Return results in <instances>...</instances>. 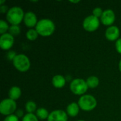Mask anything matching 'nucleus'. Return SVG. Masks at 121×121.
I'll list each match as a JSON object with an SVG mask.
<instances>
[{
	"instance_id": "412c9836",
	"label": "nucleus",
	"mask_w": 121,
	"mask_h": 121,
	"mask_svg": "<svg viewBox=\"0 0 121 121\" xmlns=\"http://www.w3.org/2000/svg\"><path fill=\"white\" fill-rule=\"evenodd\" d=\"M8 23L4 21V20H1L0 21V33L1 35H3L4 33H6L7 31H9V29Z\"/></svg>"
},
{
	"instance_id": "39448f33",
	"label": "nucleus",
	"mask_w": 121,
	"mask_h": 121,
	"mask_svg": "<svg viewBox=\"0 0 121 121\" xmlns=\"http://www.w3.org/2000/svg\"><path fill=\"white\" fill-rule=\"evenodd\" d=\"M13 65L18 71L26 72L30 67V61L26 55L18 54L13 60Z\"/></svg>"
},
{
	"instance_id": "2eb2a0df",
	"label": "nucleus",
	"mask_w": 121,
	"mask_h": 121,
	"mask_svg": "<svg viewBox=\"0 0 121 121\" xmlns=\"http://www.w3.org/2000/svg\"><path fill=\"white\" fill-rule=\"evenodd\" d=\"M21 89L16 86H12L9 91V99L13 100V101H16L17 99H18L21 96Z\"/></svg>"
},
{
	"instance_id": "f03ea898",
	"label": "nucleus",
	"mask_w": 121,
	"mask_h": 121,
	"mask_svg": "<svg viewBox=\"0 0 121 121\" xmlns=\"http://www.w3.org/2000/svg\"><path fill=\"white\" fill-rule=\"evenodd\" d=\"M24 11L19 6H13L10 8L6 13V20L11 23V25L19 26V24L23 21Z\"/></svg>"
},
{
	"instance_id": "7c9ffc66",
	"label": "nucleus",
	"mask_w": 121,
	"mask_h": 121,
	"mask_svg": "<svg viewBox=\"0 0 121 121\" xmlns=\"http://www.w3.org/2000/svg\"><path fill=\"white\" fill-rule=\"evenodd\" d=\"M4 2H5V1H4V0H1V1H0V5H1V6H2V5H3V4H4Z\"/></svg>"
},
{
	"instance_id": "4be33fe9",
	"label": "nucleus",
	"mask_w": 121,
	"mask_h": 121,
	"mask_svg": "<svg viewBox=\"0 0 121 121\" xmlns=\"http://www.w3.org/2000/svg\"><path fill=\"white\" fill-rule=\"evenodd\" d=\"M38 120L39 119L34 113H26L23 116L22 121H39Z\"/></svg>"
},
{
	"instance_id": "423d86ee",
	"label": "nucleus",
	"mask_w": 121,
	"mask_h": 121,
	"mask_svg": "<svg viewBox=\"0 0 121 121\" xmlns=\"http://www.w3.org/2000/svg\"><path fill=\"white\" fill-rule=\"evenodd\" d=\"M17 104L16 101L11 99H5L0 103V113L3 116H10L16 113Z\"/></svg>"
},
{
	"instance_id": "4468645a",
	"label": "nucleus",
	"mask_w": 121,
	"mask_h": 121,
	"mask_svg": "<svg viewBox=\"0 0 121 121\" xmlns=\"http://www.w3.org/2000/svg\"><path fill=\"white\" fill-rule=\"evenodd\" d=\"M79 109L80 108L78 103L72 102L67 106L66 113L70 117H76L79 113Z\"/></svg>"
},
{
	"instance_id": "ddd939ff",
	"label": "nucleus",
	"mask_w": 121,
	"mask_h": 121,
	"mask_svg": "<svg viewBox=\"0 0 121 121\" xmlns=\"http://www.w3.org/2000/svg\"><path fill=\"white\" fill-rule=\"evenodd\" d=\"M52 84L53 86L57 89L63 88L66 84V79L65 77L60 74L55 75L52 79Z\"/></svg>"
},
{
	"instance_id": "c756f323",
	"label": "nucleus",
	"mask_w": 121,
	"mask_h": 121,
	"mask_svg": "<svg viewBox=\"0 0 121 121\" xmlns=\"http://www.w3.org/2000/svg\"><path fill=\"white\" fill-rule=\"evenodd\" d=\"M118 67H119V70H120V72H121V60H120V62H119Z\"/></svg>"
},
{
	"instance_id": "f8f14e48",
	"label": "nucleus",
	"mask_w": 121,
	"mask_h": 121,
	"mask_svg": "<svg viewBox=\"0 0 121 121\" xmlns=\"http://www.w3.org/2000/svg\"><path fill=\"white\" fill-rule=\"evenodd\" d=\"M23 22L28 28H33L34 27L35 28L38 21L36 15L33 11H28L25 13Z\"/></svg>"
},
{
	"instance_id": "9d476101",
	"label": "nucleus",
	"mask_w": 121,
	"mask_h": 121,
	"mask_svg": "<svg viewBox=\"0 0 121 121\" xmlns=\"http://www.w3.org/2000/svg\"><path fill=\"white\" fill-rule=\"evenodd\" d=\"M120 30L116 26H109L105 32V37L109 41H116L119 39Z\"/></svg>"
},
{
	"instance_id": "0eeeda50",
	"label": "nucleus",
	"mask_w": 121,
	"mask_h": 121,
	"mask_svg": "<svg viewBox=\"0 0 121 121\" xmlns=\"http://www.w3.org/2000/svg\"><path fill=\"white\" fill-rule=\"evenodd\" d=\"M100 19L93 15L86 16L83 21V28L88 32H94L100 26Z\"/></svg>"
},
{
	"instance_id": "7ed1b4c3",
	"label": "nucleus",
	"mask_w": 121,
	"mask_h": 121,
	"mask_svg": "<svg viewBox=\"0 0 121 121\" xmlns=\"http://www.w3.org/2000/svg\"><path fill=\"white\" fill-rule=\"evenodd\" d=\"M78 104L80 109L84 111H91L96 107L97 101L94 96L90 94H84L79 98Z\"/></svg>"
},
{
	"instance_id": "dca6fc26",
	"label": "nucleus",
	"mask_w": 121,
	"mask_h": 121,
	"mask_svg": "<svg viewBox=\"0 0 121 121\" xmlns=\"http://www.w3.org/2000/svg\"><path fill=\"white\" fill-rule=\"evenodd\" d=\"M35 115L38 117V118L40 120H45V119L48 120L50 113L45 108L40 107L37 109V111L35 112Z\"/></svg>"
},
{
	"instance_id": "a211bd4d",
	"label": "nucleus",
	"mask_w": 121,
	"mask_h": 121,
	"mask_svg": "<svg viewBox=\"0 0 121 121\" xmlns=\"http://www.w3.org/2000/svg\"><path fill=\"white\" fill-rule=\"evenodd\" d=\"M26 111L28 113H33L37 111V105L33 101H28L25 106Z\"/></svg>"
},
{
	"instance_id": "b1692460",
	"label": "nucleus",
	"mask_w": 121,
	"mask_h": 121,
	"mask_svg": "<svg viewBox=\"0 0 121 121\" xmlns=\"http://www.w3.org/2000/svg\"><path fill=\"white\" fill-rule=\"evenodd\" d=\"M17 54L15 51L13 50H9L8 51V52L6 53V58L9 60V61H12L15 59V57H16Z\"/></svg>"
},
{
	"instance_id": "f257e3e1",
	"label": "nucleus",
	"mask_w": 121,
	"mask_h": 121,
	"mask_svg": "<svg viewBox=\"0 0 121 121\" xmlns=\"http://www.w3.org/2000/svg\"><path fill=\"white\" fill-rule=\"evenodd\" d=\"M35 28L39 35L43 37H48L54 33L55 30V25L52 20L48 18H43L38 21Z\"/></svg>"
},
{
	"instance_id": "bb28decb",
	"label": "nucleus",
	"mask_w": 121,
	"mask_h": 121,
	"mask_svg": "<svg viewBox=\"0 0 121 121\" xmlns=\"http://www.w3.org/2000/svg\"><path fill=\"white\" fill-rule=\"evenodd\" d=\"M15 115H16L18 118H23V116H25L24 113H23V110H21V109H18V110H16V114H15Z\"/></svg>"
},
{
	"instance_id": "5701e85b",
	"label": "nucleus",
	"mask_w": 121,
	"mask_h": 121,
	"mask_svg": "<svg viewBox=\"0 0 121 121\" xmlns=\"http://www.w3.org/2000/svg\"><path fill=\"white\" fill-rule=\"evenodd\" d=\"M103 12H104V11L102 10L101 8H100V7H96L95 9H94V10L92 11V13H93L92 15L94 16L95 17L99 18L101 17V16L103 14Z\"/></svg>"
},
{
	"instance_id": "20e7f679",
	"label": "nucleus",
	"mask_w": 121,
	"mask_h": 121,
	"mask_svg": "<svg viewBox=\"0 0 121 121\" xmlns=\"http://www.w3.org/2000/svg\"><path fill=\"white\" fill-rule=\"evenodd\" d=\"M88 89L89 86L86 84V82L83 79H74L70 84V90L75 95L83 96L87 91Z\"/></svg>"
},
{
	"instance_id": "a878e982",
	"label": "nucleus",
	"mask_w": 121,
	"mask_h": 121,
	"mask_svg": "<svg viewBox=\"0 0 121 121\" xmlns=\"http://www.w3.org/2000/svg\"><path fill=\"white\" fill-rule=\"evenodd\" d=\"M116 51L121 55V38H119L118 40L116 41Z\"/></svg>"
},
{
	"instance_id": "9b49d317",
	"label": "nucleus",
	"mask_w": 121,
	"mask_h": 121,
	"mask_svg": "<svg viewBox=\"0 0 121 121\" xmlns=\"http://www.w3.org/2000/svg\"><path fill=\"white\" fill-rule=\"evenodd\" d=\"M68 115L62 110H55L50 113L48 121H67Z\"/></svg>"
},
{
	"instance_id": "c85d7f7f",
	"label": "nucleus",
	"mask_w": 121,
	"mask_h": 121,
	"mask_svg": "<svg viewBox=\"0 0 121 121\" xmlns=\"http://www.w3.org/2000/svg\"><path fill=\"white\" fill-rule=\"evenodd\" d=\"M71 3H72V4H77V3H79V0H78V1H69Z\"/></svg>"
},
{
	"instance_id": "6ab92c4d",
	"label": "nucleus",
	"mask_w": 121,
	"mask_h": 121,
	"mask_svg": "<svg viewBox=\"0 0 121 121\" xmlns=\"http://www.w3.org/2000/svg\"><path fill=\"white\" fill-rule=\"evenodd\" d=\"M39 34L37 32V30H35V28H30L27 32H26V38L30 41H34L38 37Z\"/></svg>"
},
{
	"instance_id": "aec40b11",
	"label": "nucleus",
	"mask_w": 121,
	"mask_h": 121,
	"mask_svg": "<svg viewBox=\"0 0 121 121\" xmlns=\"http://www.w3.org/2000/svg\"><path fill=\"white\" fill-rule=\"evenodd\" d=\"M9 33H10L13 37L18 35L21 33V28H20V26H16V25H11L9 27Z\"/></svg>"
},
{
	"instance_id": "2f4dec72",
	"label": "nucleus",
	"mask_w": 121,
	"mask_h": 121,
	"mask_svg": "<svg viewBox=\"0 0 121 121\" xmlns=\"http://www.w3.org/2000/svg\"><path fill=\"white\" fill-rule=\"evenodd\" d=\"M84 121V120H79V121Z\"/></svg>"
},
{
	"instance_id": "f3484780",
	"label": "nucleus",
	"mask_w": 121,
	"mask_h": 121,
	"mask_svg": "<svg viewBox=\"0 0 121 121\" xmlns=\"http://www.w3.org/2000/svg\"><path fill=\"white\" fill-rule=\"evenodd\" d=\"M86 82L89 88H91V89L96 88L99 84V79L96 76H91L88 77Z\"/></svg>"
},
{
	"instance_id": "393cba45",
	"label": "nucleus",
	"mask_w": 121,
	"mask_h": 121,
	"mask_svg": "<svg viewBox=\"0 0 121 121\" xmlns=\"http://www.w3.org/2000/svg\"><path fill=\"white\" fill-rule=\"evenodd\" d=\"M4 121H19V120H18V118L15 114H12V115L6 116Z\"/></svg>"
},
{
	"instance_id": "1a4fd4ad",
	"label": "nucleus",
	"mask_w": 121,
	"mask_h": 121,
	"mask_svg": "<svg viewBox=\"0 0 121 121\" xmlns=\"http://www.w3.org/2000/svg\"><path fill=\"white\" fill-rule=\"evenodd\" d=\"M101 22L106 26H113L116 21V14L112 9H106L104 11L101 17L100 18Z\"/></svg>"
},
{
	"instance_id": "cd10ccee",
	"label": "nucleus",
	"mask_w": 121,
	"mask_h": 121,
	"mask_svg": "<svg viewBox=\"0 0 121 121\" xmlns=\"http://www.w3.org/2000/svg\"><path fill=\"white\" fill-rule=\"evenodd\" d=\"M8 11H9V9H8V7H7L6 6L2 5V6H0V12H1V13H7Z\"/></svg>"
},
{
	"instance_id": "6e6552de",
	"label": "nucleus",
	"mask_w": 121,
	"mask_h": 121,
	"mask_svg": "<svg viewBox=\"0 0 121 121\" xmlns=\"http://www.w3.org/2000/svg\"><path fill=\"white\" fill-rule=\"evenodd\" d=\"M14 37L6 33L0 36V48L4 50H9L13 45Z\"/></svg>"
}]
</instances>
